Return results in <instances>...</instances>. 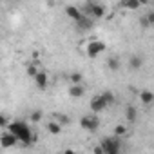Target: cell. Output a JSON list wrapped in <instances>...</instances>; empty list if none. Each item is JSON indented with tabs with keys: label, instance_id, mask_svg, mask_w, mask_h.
Listing matches in <instances>:
<instances>
[{
	"label": "cell",
	"instance_id": "6da1fadb",
	"mask_svg": "<svg viewBox=\"0 0 154 154\" xmlns=\"http://www.w3.org/2000/svg\"><path fill=\"white\" fill-rule=\"evenodd\" d=\"M8 131H9L11 134H15V136L18 138V141L24 143V145H31V143L35 141V134H33V131H31L29 125H27L26 122H22V120H15V122H11L9 127H8Z\"/></svg>",
	"mask_w": 154,
	"mask_h": 154
},
{
	"label": "cell",
	"instance_id": "7a4b0ae2",
	"mask_svg": "<svg viewBox=\"0 0 154 154\" xmlns=\"http://www.w3.org/2000/svg\"><path fill=\"white\" fill-rule=\"evenodd\" d=\"M100 145L105 149V154H122V141L118 136H107L100 141Z\"/></svg>",
	"mask_w": 154,
	"mask_h": 154
},
{
	"label": "cell",
	"instance_id": "3957f363",
	"mask_svg": "<svg viewBox=\"0 0 154 154\" xmlns=\"http://www.w3.org/2000/svg\"><path fill=\"white\" fill-rule=\"evenodd\" d=\"M82 11H84V15H87L94 20V18H102L105 15V6H102L98 2H87V4H84Z\"/></svg>",
	"mask_w": 154,
	"mask_h": 154
},
{
	"label": "cell",
	"instance_id": "277c9868",
	"mask_svg": "<svg viewBox=\"0 0 154 154\" xmlns=\"http://www.w3.org/2000/svg\"><path fill=\"white\" fill-rule=\"evenodd\" d=\"M80 127L84 129V131H89V132H94V131H98V127H100V120H98V116H94V114H85V116H82L80 118Z\"/></svg>",
	"mask_w": 154,
	"mask_h": 154
},
{
	"label": "cell",
	"instance_id": "5b68a950",
	"mask_svg": "<svg viewBox=\"0 0 154 154\" xmlns=\"http://www.w3.org/2000/svg\"><path fill=\"white\" fill-rule=\"evenodd\" d=\"M103 51H105V44L102 40H93L91 44H87V56L89 58H96Z\"/></svg>",
	"mask_w": 154,
	"mask_h": 154
},
{
	"label": "cell",
	"instance_id": "8992f818",
	"mask_svg": "<svg viewBox=\"0 0 154 154\" xmlns=\"http://www.w3.org/2000/svg\"><path fill=\"white\" fill-rule=\"evenodd\" d=\"M89 107H91V112H93V114H100L102 111H105V109H107V103H105V100H103V96H102V94H96V96H93V98H91Z\"/></svg>",
	"mask_w": 154,
	"mask_h": 154
},
{
	"label": "cell",
	"instance_id": "52a82bcc",
	"mask_svg": "<svg viewBox=\"0 0 154 154\" xmlns=\"http://www.w3.org/2000/svg\"><path fill=\"white\" fill-rule=\"evenodd\" d=\"M0 141H2V147H4V149H11V147H15V145L18 143V138H17L15 134H11L9 131H4Z\"/></svg>",
	"mask_w": 154,
	"mask_h": 154
},
{
	"label": "cell",
	"instance_id": "ba28073f",
	"mask_svg": "<svg viewBox=\"0 0 154 154\" xmlns=\"http://www.w3.org/2000/svg\"><path fill=\"white\" fill-rule=\"evenodd\" d=\"M47 84H49V78H47V72L45 71H40L36 76H35V85L38 91H45L47 89Z\"/></svg>",
	"mask_w": 154,
	"mask_h": 154
},
{
	"label": "cell",
	"instance_id": "9c48e42d",
	"mask_svg": "<svg viewBox=\"0 0 154 154\" xmlns=\"http://www.w3.org/2000/svg\"><path fill=\"white\" fill-rule=\"evenodd\" d=\"M76 24V27H78V31H89L91 27H93V24H94V20L91 18V17H87V15H84L78 22H74Z\"/></svg>",
	"mask_w": 154,
	"mask_h": 154
},
{
	"label": "cell",
	"instance_id": "30bf717a",
	"mask_svg": "<svg viewBox=\"0 0 154 154\" xmlns=\"http://www.w3.org/2000/svg\"><path fill=\"white\" fill-rule=\"evenodd\" d=\"M65 13L69 18H72L74 22H78L82 17H84V11L80 8H76V6H65Z\"/></svg>",
	"mask_w": 154,
	"mask_h": 154
},
{
	"label": "cell",
	"instance_id": "8fae6325",
	"mask_svg": "<svg viewBox=\"0 0 154 154\" xmlns=\"http://www.w3.org/2000/svg\"><path fill=\"white\" fill-rule=\"evenodd\" d=\"M125 120L131 122V123H134L138 120V109L134 105H127L125 107Z\"/></svg>",
	"mask_w": 154,
	"mask_h": 154
},
{
	"label": "cell",
	"instance_id": "7c38bea8",
	"mask_svg": "<svg viewBox=\"0 0 154 154\" xmlns=\"http://www.w3.org/2000/svg\"><path fill=\"white\" fill-rule=\"evenodd\" d=\"M120 8H125L129 11H136L141 8V2H138V0H123V2H120Z\"/></svg>",
	"mask_w": 154,
	"mask_h": 154
},
{
	"label": "cell",
	"instance_id": "4fadbf2b",
	"mask_svg": "<svg viewBox=\"0 0 154 154\" xmlns=\"http://www.w3.org/2000/svg\"><path fill=\"white\" fill-rule=\"evenodd\" d=\"M140 100H141L145 105H150V103H154V93L145 89V91H141V93H140Z\"/></svg>",
	"mask_w": 154,
	"mask_h": 154
},
{
	"label": "cell",
	"instance_id": "5bb4252c",
	"mask_svg": "<svg viewBox=\"0 0 154 154\" xmlns=\"http://www.w3.org/2000/svg\"><path fill=\"white\" fill-rule=\"evenodd\" d=\"M141 65H143V60H141V56H138V54H132V56L129 58V67H131V69H134V71H136V69H140Z\"/></svg>",
	"mask_w": 154,
	"mask_h": 154
},
{
	"label": "cell",
	"instance_id": "9a60e30c",
	"mask_svg": "<svg viewBox=\"0 0 154 154\" xmlns=\"http://www.w3.org/2000/svg\"><path fill=\"white\" fill-rule=\"evenodd\" d=\"M84 93H85V91H84L82 85H71V87H69V94H71L72 98H82Z\"/></svg>",
	"mask_w": 154,
	"mask_h": 154
},
{
	"label": "cell",
	"instance_id": "2e32d148",
	"mask_svg": "<svg viewBox=\"0 0 154 154\" xmlns=\"http://www.w3.org/2000/svg\"><path fill=\"white\" fill-rule=\"evenodd\" d=\"M107 67H109L111 71H114V72H116V71L122 67V62H120V58H118V56H111V58L107 60Z\"/></svg>",
	"mask_w": 154,
	"mask_h": 154
},
{
	"label": "cell",
	"instance_id": "e0dca14e",
	"mask_svg": "<svg viewBox=\"0 0 154 154\" xmlns=\"http://www.w3.org/2000/svg\"><path fill=\"white\" fill-rule=\"evenodd\" d=\"M47 131H49L51 134H60V132H62V125H60L56 120H53V122L47 123Z\"/></svg>",
	"mask_w": 154,
	"mask_h": 154
},
{
	"label": "cell",
	"instance_id": "ac0fdd59",
	"mask_svg": "<svg viewBox=\"0 0 154 154\" xmlns=\"http://www.w3.org/2000/svg\"><path fill=\"white\" fill-rule=\"evenodd\" d=\"M102 96H103V100H105V103H107V107H111L114 102H116V96L111 93V91H103V93H100Z\"/></svg>",
	"mask_w": 154,
	"mask_h": 154
},
{
	"label": "cell",
	"instance_id": "d6986e66",
	"mask_svg": "<svg viewBox=\"0 0 154 154\" xmlns=\"http://www.w3.org/2000/svg\"><path fill=\"white\" fill-rule=\"evenodd\" d=\"M69 78H71V85H82V74L80 72H72Z\"/></svg>",
	"mask_w": 154,
	"mask_h": 154
},
{
	"label": "cell",
	"instance_id": "ffe728a7",
	"mask_svg": "<svg viewBox=\"0 0 154 154\" xmlns=\"http://www.w3.org/2000/svg\"><path fill=\"white\" fill-rule=\"evenodd\" d=\"M125 134H127V127L125 125H116L114 127V136L120 138V136H125Z\"/></svg>",
	"mask_w": 154,
	"mask_h": 154
},
{
	"label": "cell",
	"instance_id": "44dd1931",
	"mask_svg": "<svg viewBox=\"0 0 154 154\" xmlns=\"http://www.w3.org/2000/svg\"><path fill=\"white\" fill-rule=\"evenodd\" d=\"M38 72H40V69H36V65H27V74L29 76H33V78H35Z\"/></svg>",
	"mask_w": 154,
	"mask_h": 154
},
{
	"label": "cell",
	"instance_id": "7402d4cb",
	"mask_svg": "<svg viewBox=\"0 0 154 154\" xmlns=\"http://www.w3.org/2000/svg\"><path fill=\"white\" fill-rule=\"evenodd\" d=\"M40 118H42V111H35V112L31 114V120H33V122H38Z\"/></svg>",
	"mask_w": 154,
	"mask_h": 154
},
{
	"label": "cell",
	"instance_id": "603a6c76",
	"mask_svg": "<svg viewBox=\"0 0 154 154\" xmlns=\"http://www.w3.org/2000/svg\"><path fill=\"white\" fill-rule=\"evenodd\" d=\"M93 154H105V149H103V147H102V145L98 143V145L94 147V150H93Z\"/></svg>",
	"mask_w": 154,
	"mask_h": 154
},
{
	"label": "cell",
	"instance_id": "cb8c5ba5",
	"mask_svg": "<svg viewBox=\"0 0 154 154\" xmlns=\"http://www.w3.org/2000/svg\"><path fill=\"white\" fill-rule=\"evenodd\" d=\"M145 17H147V20H149V24H150V26H154V9H152V11H149Z\"/></svg>",
	"mask_w": 154,
	"mask_h": 154
},
{
	"label": "cell",
	"instance_id": "d4e9b609",
	"mask_svg": "<svg viewBox=\"0 0 154 154\" xmlns=\"http://www.w3.org/2000/svg\"><path fill=\"white\" fill-rule=\"evenodd\" d=\"M140 24H141V27H150V24H149L147 17H140Z\"/></svg>",
	"mask_w": 154,
	"mask_h": 154
},
{
	"label": "cell",
	"instance_id": "484cf974",
	"mask_svg": "<svg viewBox=\"0 0 154 154\" xmlns=\"http://www.w3.org/2000/svg\"><path fill=\"white\" fill-rule=\"evenodd\" d=\"M63 154H74V150H71V149H69V150H65Z\"/></svg>",
	"mask_w": 154,
	"mask_h": 154
}]
</instances>
